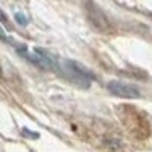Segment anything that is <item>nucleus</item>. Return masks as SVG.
Here are the masks:
<instances>
[{"label": "nucleus", "instance_id": "1", "mask_svg": "<svg viewBox=\"0 0 152 152\" xmlns=\"http://www.w3.org/2000/svg\"><path fill=\"white\" fill-rule=\"evenodd\" d=\"M108 90L116 94L119 97H126V99H134V97H140V91L138 88L134 85H129L126 82H119V81H113L108 84Z\"/></svg>", "mask_w": 152, "mask_h": 152}, {"label": "nucleus", "instance_id": "3", "mask_svg": "<svg viewBox=\"0 0 152 152\" xmlns=\"http://www.w3.org/2000/svg\"><path fill=\"white\" fill-rule=\"evenodd\" d=\"M0 38H2V40H6V37H5V32L0 29Z\"/></svg>", "mask_w": 152, "mask_h": 152}, {"label": "nucleus", "instance_id": "2", "mask_svg": "<svg viewBox=\"0 0 152 152\" xmlns=\"http://www.w3.org/2000/svg\"><path fill=\"white\" fill-rule=\"evenodd\" d=\"M0 21H3V23H8V18H6V15L3 14V11L0 9Z\"/></svg>", "mask_w": 152, "mask_h": 152}]
</instances>
